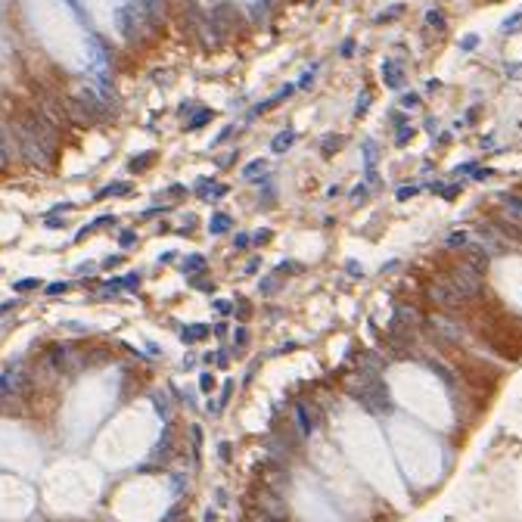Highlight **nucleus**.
<instances>
[{
	"instance_id": "obj_6",
	"label": "nucleus",
	"mask_w": 522,
	"mask_h": 522,
	"mask_svg": "<svg viewBox=\"0 0 522 522\" xmlns=\"http://www.w3.org/2000/svg\"><path fill=\"white\" fill-rule=\"evenodd\" d=\"M382 81H385V87L398 90L401 84H404V69H401L395 59H385L382 62Z\"/></svg>"
},
{
	"instance_id": "obj_8",
	"label": "nucleus",
	"mask_w": 522,
	"mask_h": 522,
	"mask_svg": "<svg viewBox=\"0 0 522 522\" xmlns=\"http://www.w3.org/2000/svg\"><path fill=\"white\" fill-rule=\"evenodd\" d=\"M296 137H299V134H296L292 128H289V131H280V134H277V137L270 140V152H277V155H283V152H286V149H289V146L296 143Z\"/></svg>"
},
{
	"instance_id": "obj_30",
	"label": "nucleus",
	"mask_w": 522,
	"mask_h": 522,
	"mask_svg": "<svg viewBox=\"0 0 522 522\" xmlns=\"http://www.w3.org/2000/svg\"><path fill=\"white\" fill-rule=\"evenodd\" d=\"M277 283H280V280H277V277H264V280H261V283H258V289H261L264 296H274V289H277Z\"/></svg>"
},
{
	"instance_id": "obj_9",
	"label": "nucleus",
	"mask_w": 522,
	"mask_h": 522,
	"mask_svg": "<svg viewBox=\"0 0 522 522\" xmlns=\"http://www.w3.org/2000/svg\"><path fill=\"white\" fill-rule=\"evenodd\" d=\"M469 246V233L466 230H454V233H448V239H445V249L448 252H463Z\"/></svg>"
},
{
	"instance_id": "obj_25",
	"label": "nucleus",
	"mask_w": 522,
	"mask_h": 522,
	"mask_svg": "<svg viewBox=\"0 0 522 522\" xmlns=\"http://www.w3.org/2000/svg\"><path fill=\"white\" fill-rule=\"evenodd\" d=\"M519 22H522V10H519V13H513L510 19H504L501 31H504V34H510V31H516V28H519Z\"/></svg>"
},
{
	"instance_id": "obj_26",
	"label": "nucleus",
	"mask_w": 522,
	"mask_h": 522,
	"mask_svg": "<svg viewBox=\"0 0 522 522\" xmlns=\"http://www.w3.org/2000/svg\"><path fill=\"white\" fill-rule=\"evenodd\" d=\"M411 137H414V128H411V125H401V128H398V134H395V143H398V146H404Z\"/></svg>"
},
{
	"instance_id": "obj_1",
	"label": "nucleus",
	"mask_w": 522,
	"mask_h": 522,
	"mask_svg": "<svg viewBox=\"0 0 522 522\" xmlns=\"http://www.w3.org/2000/svg\"><path fill=\"white\" fill-rule=\"evenodd\" d=\"M429 299H432L441 311H445V314H460V311H466V308H469V302L460 296V289L451 283L448 277H438L435 283L429 286Z\"/></svg>"
},
{
	"instance_id": "obj_23",
	"label": "nucleus",
	"mask_w": 522,
	"mask_h": 522,
	"mask_svg": "<svg viewBox=\"0 0 522 522\" xmlns=\"http://www.w3.org/2000/svg\"><path fill=\"white\" fill-rule=\"evenodd\" d=\"M249 246H252V236H249V233H236V236H233V249H236V252H246Z\"/></svg>"
},
{
	"instance_id": "obj_2",
	"label": "nucleus",
	"mask_w": 522,
	"mask_h": 522,
	"mask_svg": "<svg viewBox=\"0 0 522 522\" xmlns=\"http://www.w3.org/2000/svg\"><path fill=\"white\" fill-rule=\"evenodd\" d=\"M445 277H448L451 283L460 289V296H463L469 305H472V302H479V299H482V292H488V289H485V280H482V274L469 270V267H466V264H460V261H457V264H454Z\"/></svg>"
},
{
	"instance_id": "obj_34",
	"label": "nucleus",
	"mask_w": 522,
	"mask_h": 522,
	"mask_svg": "<svg viewBox=\"0 0 522 522\" xmlns=\"http://www.w3.org/2000/svg\"><path fill=\"white\" fill-rule=\"evenodd\" d=\"M491 174H494V171H491V168H479V165H475V171H472V174H469V177H472V180H488V177H491Z\"/></svg>"
},
{
	"instance_id": "obj_32",
	"label": "nucleus",
	"mask_w": 522,
	"mask_h": 522,
	"mask_svg": "<svg viewBox=\"0 0 522 522\" xmlns=\"http://www.w3.org/2000/svg\"><path fill=\"white\" fill-rule=\"evenodd\" d=\"M370 109V90H364V97H357V106H354V115H364Z\"/></svg>"
},
{
	"instance_id": "obj_35",
	"label": "nucleus",
	"mask_w": 522,
	"mask_h": 522,
	"mask_svg": "<svg viewBox=\"0 0 522 522\" xmlns=\"http://www.w3.org/2000/svg\"><path fill=\"white\" fill-rule=\"evenodd\" d=\"M475 171V162H463V165H457V174H472Z\"/></svg>"
},
{
	"instance_id": "obj_7",
	"label": "nucleus",
	"mask_w": 522,
	"mask_h": 522,
	"mask_svg": "<svg viewBox=\"0 0 522 522\" xmlns=\"http://www.w3.org/2000/svg\"><path fill=\"white\" fill-rule=\"evenodd\" d=\"M292 90H296V84H286V87H280L270 100H264V103H258L255 109H252V115H261V112H267V109H274V106H280L286 97H292Z\"/></svg>"
},
{
	"instance_id": "obj_33",
	"label": "nucleus",
	"mask_w": 522,
	"mask_h": 522,
	"mask_svg": "<svg viewBox=\"0 0 522 522\" xmlns=\"http://www.w3.org/2000/svg\"><path fill=\"white\" fill-rule=\"evenodd\" d=\"M475 47H479V37H475V34H466L463 41H460V50H463V53H469V50H475Z\"/></svg>"
},
{
	"instance_id": "obj_11",
	"label": "nucleus",
	"mask_w": 522,
	"mask_h": 522,
	"mask_svg": "<svg viewBox=\"0 0 522 522\" xmlns=\"http://www.w3.org/2000/svg\"><path fill=\"white\" fill-rule=\"evenodd\" d=\"M429 190H432V193H438L441 199H454L463 187H460V184H441V180H432V184H429Z\"/></svg>"
},
{
	"instance_id": "obj_24",
	"label": "nucleus",
	"mask_w": 522,
	"mask_h": 522,
	"mask_svg": "<svg viewBox=\"0 0 522 522\" xmlns=\"http://www.w3.org/2000/svg\"><path fill=\"white\" fill-rule=\"evenodd\" d=\"M420 193V184H404V187H398V199H401V202H404V199H411V196H417Z\"/></svg>"
},
{
	"instance_id": "obj_40",
	"label": "nucleus",
	"mask_w": 522,
	"mask_h": 522,
	"mask_svg": "<svg viewBox=\"0 0 522 522\" xmlns=\"http://www.w3.org/2000/svg\"><path fill=\"white\" fill-rule=\"evenodd\" d=\"M215 311H221V314H230V305H227V302H215Z\"/></svg>"
},
{
	"instance_id": "obj_27",
	"label": "nucleus",
	"mask_w": 522,
	"mask_h": 522,
	"mask_svg": "<svg viewBox=\"0 0 522 522\" xmlns=\"http://www.w3.org/2000/svg\"><path fill=\"white\" fill-rule=\"evenodd\" d=\"M367 196H370V187H367V184H357V187L351 190V202H364Z\"/></svg>"
},
{
	"instance_id": "obj_15",
	"label": "nucleus",
	"mask_w": 522,
	"mask_h": 522,
	"mask_svg": "<svg viewBox=\"0 0 522 522\" xmlns=\"http://www.w3.org/2000/svg\"><path fill=\"white\" fill-rule=\"evenodd\" d=\"M401 13H404V4H395V7H389V10H382V13H379V16H376L373 22H376V25H382V22H395V19H398Z\"/></svg>"
},
{
	"instance_id": "obj_20",
	"label": "nucleus",
	"mask_w": 522,
	"mask_h": 522,
	"mask_svg": "<svg viewBox=\"0 0 522 522\" xmlns=\"http://www.w3.org/2000/svg\"><path fill=\"white\" fill-rule=\"evenodd\" d=\"M209 336V327H190V330H184V342H196V339H206Z\"/></svg>"
},
{
	"instance_id": "obj_5",
	"label": "nucleus",
	"mask_w": 522,
	"mask_h": 522,
	"mask_svg": "<svg viewBox=\"0 0 522 522\" xmlns=\"http://www.w3.org/2000/svg\"><path fill=\"white\" fill-rule=\"evenodd\" d=\"M395 320H398L401 327H411V330H420V327L426 324L423 314H420L414 305H398V308H395Z\"/></svg>"
},
{
	"instance_id": "obj_17",
	"label": "nucleus",
	"mask_w": 522,
	"mask_h": 522,
	"mask_svg": "<svg viewBox=\"0 0 522 522\" xmlns=\"http://www.w3.org/2000/svg\"><path fill=\"white\" fill-rule=\"evenodd\" d=\"M233 314H236L239 320H249V317H252V302H249V299H236V302H233Z\"/></svg>"
},
{
	"instance_id": "obj_41",
	"label": "nucleus",
	"mask_w": 522,
	"mask_h": 522,
	"mask_svg": "<svg viewBox=\"0 0 522 522\" xmlns=\"http://www.w3.org/2000/svg\"><path fill=\"white\" fill-rule=\"evenodd\" d=\"M255 270H258V258H252V261L246 264V274H255Z\"/></svg>"
},
{
	"instance_id": "obj_36",
	"label": "nucleus",
	"mask_w": 522,
	"mask_h": 522,
	"mask_svg": "<svg viewBox=\"0 0 522 522\" xmlns=\"http://www.w3.org/2000/svg\"><path fill=\"white\" fill-rule=\"evenodd\" d=\"M184 193H187V187H180V184H174V187L168 190V196H171V199H180Z\"/></svg>"
},
{
	"instance_id": "obj_18",
	"label": "nucleus",
	"mask_w": 522,
	"mask_h": 522,
	"mask_svg": "<svg viewBox=\"0 0 522 522\" xmlns=\"http://www.w3.org/2000/svg\"><path fill=\"white\" fill-rule=\"evenodd\" d=\"M199 270H206V258L202 255H190L184 261V274H199Z\"/></svg>"
},
{
	"instance_id": "obj_39",
	"label": "nucleus",
	"mask_w": 522,
	"mask_h": 522,
	"mask_svg": "<svg viewBox=\"0 0 522 522\" xmlns=\"http://www.w3.org/2000/svg\"><path fill=\"white\" fill-rule=\"evenodd\" d=\"M69 289V283H56V286H50V296H59V292H65Z\"/></svg>"
},
{
	"instance_id": "obj_31",
	"label": "nucleus",
	"mask_w": 522,
	"mask_h": 522,
	"mask_svg": "<svg viewBox=\"0 0 522 522\" xmlns=\"http://www.w3.org/2000/svg\"><path fill=\"white\" fill-rule=\"evenodd\" d=\"M277 274H302V264L299 261H280Z\"/></svg>"
},
{
	"instance_id": "obj_14",
	"label": "nucleus",
	"mask_w": 522,
	"mask_h": 522,
	"mask_svg": "<svg viewBox=\"0 0 522 522\" xmlns=\"http://www.w3.org/2000/svg\"><path fill=\"white\" fill-rule=\"evenodd\" d=\"M264 171H267V162H264V158H252V162L243 168V177L252 180V177H258V174H264Z\"/></svg>"
},
{
	"instance_id": "obj_28",
	"label": "nucleus",
	"mask_w": 522,
	"mask_h": 522,
	"mask_svg": "<svg viewBox=\"0 0 522 522\" xmlns=\"http://www.w3.org/2000/svg\"><path fill=\"white\" fill-rule=\"evenodd\" d=\"M401 106H404V109H417L420 106V94H414V90L401 94Z\"/></svg>"
},
{
	"instance_id": "obj_12",
	"label": "nucleus",
	"mask_w": 522,
	"mask_h": 522,
	"mask_svg": "<svg viewBox=\"0 0 522 522\" xmlns=\"http://www.w3.org/2000/svg\"><path fill=\"white\" fill-rule=\"evenodd\" d=\"M212 118H215V115H212L209 109H199V112L190 118V122H187V131H199V128H202L206 122H212Z\"/></svg>"
},
{
	"instance_id": "obj_29",
	"label": "nucleus",
	"mask_w": 522,
	"mask_h": 522,
	"mask_svg": "<svg viewBox=\"0 0 522 522\" xmlns=\"http://www.w3.org/2000/svg\"><path fill=\"white\" fill-rule=\"evenodd\" d=\"M270 239H274V230H258L255 236H252V246H264V243H270Z\"/></svg>"
},
{
	"instance_id": "obj_37",
	"label": "nucleus",
	"mask_w": 522,
	"mask_h": 522,
	"mask_svg": "<svg viewBox=\"0 0 522 522\" xmlns=\"http://www.w3.org/2000/svg\"><path fill=\"white\" fill-rule=\"evenodd\" d=\"M339 53H342V56H351V53H354V41H351V37L342 44V50H339Z\"/></svg>"
},
{
	"instance_id": "obj_21",
	"label": "nucleus",
	"mask_w": 522,
	"mask_h": 522,
	"mask_svg": "<svg viewBox=\"0 0 522 522\" xmlns=\"http://www.w3.org/2000/svg\"><path fill=\"white\" fill-rule=\"evenodd\" d=\"M155 162V152H146V155H140V158H131V171H146V165H152Z\"/></svg>"
},
{
	"instance_id": "obj_16",
	"label": "nucleus",
	"mask_w": 522,
	"mask_h": 522,
	"mask_svg": "<svg viewBox=\"0 0 522 522\" xmlns=\"http://www.w3.org/2000/svg\"><path fill=\"white\" fill-rule=\"evenodd\" d=\"M227 230H230V218L218 212V215L212 218V224H209V233H215V236H218V233H227Z\"/></svg>"
},
{
	"instance_id": "obj_38",
	"label": "nucleus",
	"mask_w": 522,
	"mask_h": 522,
	"mask_svg": "<svg viewBox=\"0 0 522 522\" xmlns=\"http://www.w3.org/2000/svg\"><path fill=\"white\" fill-rule=\"evenodd\" d=\"M348 274L351 277H364V270H357V261H348Z\"/></svg>"
},
{
	"instance_id": "obj_42",
	"label": "nucleus",
	"mask_w": 522,
	"mask_h": 522,
	"mask_svg": "<svg viewBox=\"0 0 522 522\" xmlns=\"http://www.w3.org/2000/svg\"><path fill=\"white\" fill-rule=\"evenodd\" d=\"M212 385H215V379H212V376H209V373H206V376H202V389H206V392H209V389H212Z\"/></svg>"
},
{
	"instance_id": "obj_13",
	"label": "nucleus",
	"mask_w": 522,
	"mask_h": 522,
	"mask_svg": "<svg viewBox=\"0 0 522 522\" xmlns=\"http://www.w3.org/2000/svg\"><path fill=\"white\" fill-rule=\"evenodd\" d=\"M426 25H432L435 31H445V28H448V19H445V13H441V10H429V13H426Z\"/></svg>"
},
{
	"instance_id": "obj_19",
	"label": "nucleus",
	"mask_w": 522,
	"mask_h": 522,
	"mask_svg": "<svg viewBox=\"0 0 522 522\" xmlns=\"http://www.w3.org/2000/svg\"><path fill=\"white\" fill-rule=\"evenodd\" d=\"M339 146H342V137H336V134H330V137H324V146H320V152H324V155L330 158V155H333V152H336Z\"/></svg>"
},
{
	"instance_id": "obj_3",
	"label": "nucleus",
	"mask_w": 522,
	"mask_h": 522,
	"mask_svg": "<svg viewBox=\"0 0 522 522\" xmlns=\"http://www.w3.org/2000/svg\"><path fill=\"white\" fill-rule=\"evenodd\" d=\"M460 264H466L469 270H475V274H485L488 270V264H491V255L482 249L475 239H469V246L460 252Z\"/></svg>"
},
{
	"instance_id": "obj_4",
	"label": "nucleus",
	"mask_w": 522,
	"mask_h": 522,
	"mask_svg": "<svg viewBox=\"0 0 522 522\" xmlns=\"http://www.w3.org/2000/svg\"><path fill=\"white\" fill-rule=\"evenodd\" d=\"M491 227L501 233L504 243H513V246H522V218H491Z\"/></svg>"
},
{
	"instance_id": "obj_10",
	"label": "nucleus",
	"mask_w": 522,
	"mask_h": 522,
	"mask_svg": "<svg viewBox=\"0 0 522 522\" xmlns=\"http://www.w3.org/2000/svg\"><path fill=\"white\" fill-rule=\"evenodd\" d=\"M497 199H501V206H504L513 218H522V196H516V193H497Z\"/></svg>"
},
{
	"instance_id": "obj_22",
	"label": "nucleus",
	"mask_w": 522,
	"mask_h": 522,
	"mask_svg": "<svg viewBox=\"0 0 522 522\" xmlns=\"http://www.w3.org/2000/svg\"><path fill=\"white\" fill-rule=\"evenodd\" d=\"M131 193V184H112V187H106L100 196H128Z\"/></svg>"
}]
</instances>
